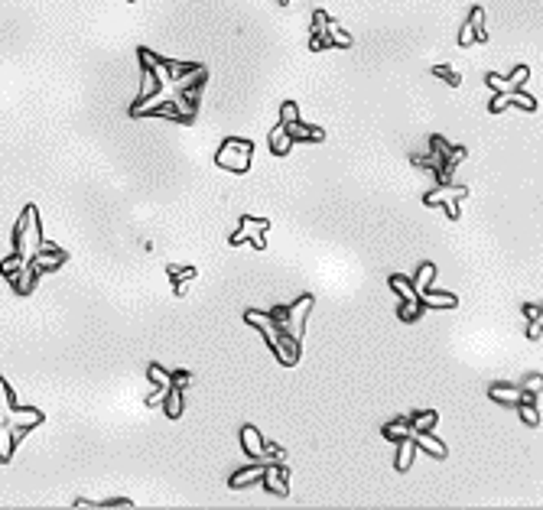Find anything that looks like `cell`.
<instances>
[{
    "label": "cell",
    "mask_w": 543,
    "mask_h": 510,
    "mask_svg": "<svg viewBox=\"0 0 543 510\" xmlns=\"http://www.w3.org/2000/svg\"><path fill=\"white\" fill-rule=\"evenodd\" d=\"M433 72H436V75H440V78H446V82H449V85H459V75H456V72H449V68L436 66V68H433Z\"/></svg>",
    "instance_id": "cell-29"
},
{
    "label": "cell",
    "mask_w": 543,
    "mask_h": 510,
    "mask_svg": "<svg viewBox=\"0 0 543 510\" xmlns=\"http://www.w3.org/2000/svg\"><path fill=\"white\" fill-rule=\"evenodd\" d=\"M263 465H267V462H254L251 468H241V472H234L231 478H228V484H231L234 491H238V488H247V484L261 481V474H263Z\"/></svg>",
    "instance_id": "cell-15"
},
{
    "label": "cell",
    "mask_w": 543,
    "mask_h": 510,
    "mask_svg": "<svg viewBox=\"0 0 543 510\" xmlns=\"http://www.w3.org/2000/svg\"><path fill=\"white\" fill-rule=\"evenodd\" d=\"M521 82H527V66H521L511 78H498V75H488V85L495 88V91H514L521 88Z\"/></svg>",
    "instance_id": "cell-17"
},
{
    "label": "cell",
    "mask_w": 543,
    "mask_h": 510,
    "mask_svg": "<svg viewBox=\"0 0 543 510\" xmlns=\"http://www.w3.org/2000/svg\"><path fill=\"white\" fill-rule=\"evenodd\" d=\"M413 442H417L420 452H430L433 458H446V445L433 435V429H426V433H413Z\"/></svg>",
    "instance_id": "cell-14"
},
{
    "label": "cell",
    "mask_w": 543,
    "mask_h": 510,
    "mask_svg": "<svg viewBox=\"0 0 543 510\" xmlns=\"http://www.w3.org/2000/svg\"><path fill=\"white\" fill-rule=\"evenodd\" d=\"M241 449L244 455L251 458V462H257V458H263V435L257 433V426H244L241 429Z\"/></svg>",
    "instance_id": "cell-10"
},
{
    "label": "cell",
    "mask_w": 543,
    "mask_h": 510,
    "mask_svg": "<svg viewBox=\"0 0 543 510\" xmlns=\"http://www.w3.org/2000/svg\"><path fill=\"white\" fill-rule=\"evenodd\" d=\"M261 484L270 494H277V497H287L290 494V468L283 462H267L261 474Z\"/></svg>",
    "instance_id": "cell-7"
},
{
    "label": "cell",
    "mask_w": 543,
    "mask_h": 510,
    "mask_svg": "<svg viewBox=\"0 0 543 510\" xmlns=\"http://www.w3.org/2000/svg\"><path fill=\"white\" fill-rule=\"evenodd\" d=\"M283 130H287V137H290L293 143H316V140H322V137H326V133L319 130V127H312V123H303V121L283 123Z\"/></svg>",
    "instance_id": "cell-9"
},
{
    "label": "cell",
    "mask_w": 543,
    "mask_h": 510,
    "mask_svg": "<svg viewBox=\"0 0 543 510\" xmlns=\"http://www.w3.org/2000/svg\"><path fill=\"white\" fill-rule=\"evenodd\" d=\"M387 283H391V290L397 293V299H400V306H397V315H400L403 322L420 319L423 312H426V309H423V303H420V293L413 290V283L407 280V276H397V273H393Z\"/></svg>",
    "instance_id": "cell-4"
},
{
    "label": "cell",
    "mask_w": 543,
    "mask_h": 510,
    "mask_svg": "<svg viewBox=\"0 0 543 510\" xmlns=\"http://www.w3.org/2000/svg\"><path fill=\"white\" fill-rule=\"evenodd\" d=\"M420 303H423V309H456L459 299L452 293H430V290H426V293L420 296Z\"/></svg>",
    "instance_id": "cell-16"
},
{
    "label": "cell",
    "mask_w": 543,
    "mask_h": 510,
    "mask_svg": "<svg viewBox=\"0 0 543 510\" xmlns=\"http://www.w3.org/2000/svg\"><path fill=\"white\" fill-rule=\"evenodd\" d=\"M436 423H440V416L433 413V410H430V413H413V416H410L413 433H426V429H433Z\"/></svg>",
    "instance_id": "cell-23"
},
{
    "label": "cell",
    "mask_w": 543,
    "mask_h": 510,
    "mask_svg": "<svg viewBox=\"0 0 543 510\" xmlns=\"http://www.w3.org/2000/svg\"><path fill=\"white\" fill-rule=\"evenodd\" d=\"M290 147H293V140L287 137L283 123H277V127H273V133H270V150H273V156H287V153H290Z\"/></svg>",
    "instance_id": "cell-19"
},
{
    "label": "cell",
    "mask_w": 543,
    "mask_h": 510,
    "mask_svg": "<svg viewBox=\"0 0 543 510\" xmlns=\"http://www.w3.org/2000/svg\"><path fill=\"white\" fill-rule=\"evenodd\" d=\"M517 413H521V419H524L530 429L534 426H540V410H537V400L534 397H524L521 403H517Z\"/></svg>",
    "instance_id": "cell-20"
},
{
    "label": "cell",
    "mask_w": 543,
    "mask_h": 510,
    "mask_svg": "<svg viewBox=\"0 0 543 510\" xmlns=\"http://www.w3.org/2000/svg\"><path fill=\"white\" fill-rule=\"evenodd\" d=\"M468 195L465 186H449V182H440V189L426 195V205L436 208V205H446L449 208V218H459V202Z\"/></svg>",
    "instance_id": "cell-6"
},
{
    "label": "cell",
    "mask_w": 543,
    "mask_h": 510,
    "mask_svg": "<svg viewBox=\"0 0 543 510\" xmlns=\"http://www.w3.org/2000/svg\"><path fill=\"white\" fill-rule=\"evenodd\" d=\"M263 455L273 458V462H283V449L280 445H273V442H267V439H263Z\"/></svg>",
    "instance_id": "cell-27"
},
{
    "label": "cell",
    "mask_w": 543,
    "mask_h": 510,
    "mask_svg": "<svg viewBox=\"0 0 543 510\" xmlns=\"http://www.w3.org/2000/svg\"><path fill=\"white\" fill-rule=\"evenodd\" d=\"M310 309H312V296L303 293L293 306H277V309H270V315L280 322L283 329L290 331L293 338L300 341L303 338V329H306V315H310Z\"/></svg>",
    "instance_id": "cell-3"
},
{
    "label": "cell",
    "mask_w": 543,
    "mask_h": 510,
    "mask_svg": "<svg viewBox=\"0 0 543 510\" xmlns=\"http://www.w3.org/2000/svg\"><path fill=\"white\" fill-rule=\"evenodd\" d=\"M159 407L166 410L169 419H179V416H182V407H186V387L173 384V387L166 390V397H163V403H159Z\"/></svg>",
    "instance_id": "cell-12"
},
{
    "label": "cell",
    "mask_w": 543,
    "mask_h": 510,
    "mask_svg": "<svg viewBox=\"0 0 543 510\" xmlns=\"http://www.w3.org/2000/svg\"><path fill=\"white\" fill-rule=\"evenodd\" d=\"M433 280H436V267L430 264V260H426V264H420V270H417V276H413L410 283H413V290H417V293H426V290H430L433 286Z\"/></svg>",
    "instance_id": "cell-18"
},
{
    "label": "cell",
    "mask_w": 543,
    "mask_h": 510,
    "mask_svg": "<svg viewBox=\"0 0 543 510\" xmlns=\"http://www.w3.org/2000/svg\"><path fill=\"white\" fill-rule=\"evenodd\" d=\"M267 227H270V221H267V218L244 215L241 218V227H238V231H231L228 244L238 247V244H244V241H251L254 250H267Z\"/></svg>",
    "instance_id": "cell-5"
},
{
    "label": "cell",
    "mask_w": 543,
    "mask_h": 510,
    "mask_svg": "<svg viewBox=\"0 0 543 510\" xmlns=\"http://www.w3.org/2000/svg\"><path fill=\"white\" fill-rule=\"evenodd\" d=\"M488 397L498 400L501 407H517L524 400V390H521V384H495V387L488 390Z\"/></svg>",
    "instance_id": "cell-11"
},
{
    "label": "cell",
    "mask_w": 543,
    "mask_h": 510,
    "mask_svg": "<svg viewBox=\"0 0 543 510\" xmlns=\"http://www.w3.org/2000/svg\"><path fill=\"white\" fill-rule=\"evenodd\" d=\"M524 315H527V322L540 319V315H543V303H527L524 306Z\"/></svg>",
    "instance_id": "cell-28"
},
{
    "label": "cell",
    "mask_w": 543,
    "mask_h": 510,
    "mask_svg": "<svg viewBox=\"0 0 543 510\" xmlns=\"http://www.w3.org/2000/svg\"><path fill=\"white\" fill-rule=\"evenodd\" d=\"M280 3H283V7H287V3H290V0H280Z\"/></svg>",
    "instance_id": "cell-31"
},
{
    "label": "cell",
    "mask_w": 543,
    "mask_h": 510,
    "mask_svg": "<svg viewBox=\"0 0 543 510\" xmlns=\"http://www.w3.org/2000/svg\"><path fill=\"white\" fill-rule=\"evenodd\" d=\"M511 104L524 107V111H537V101L530 95H524L521 88H514V91H501L498 98H491V104H488V107L498 114V111H505V107H511Z\"/></svg>",
    "instance_id": "cell-8"
},
{
    "label": "cell",
    "mask_w": 543,
    "mask_h": 510,
    "mask_svg": "<svg viewBox=\"0 0 543 510\" xmlns=\"http://www.w3.org/2000/svg\"><path fill=\"white\" fill-rule=\"evenodd\" d=\"M244 322H247V325H254V329L261 331L263 338L270 341V348L277 351V361H280V364L293 368V364L300 361V341L293 338L290 331L283 329V325L273 319L270 312H254L251 309L247 315H244Z\"/></svg>",
    "instance_id": "cell-1"
},
{
    "label": "cell",
    "mask_w": 543,
    "mask_h": 510,
    "mask_svg": "<svg viewBox=\"0 0 543 510\" xmlns=\"http://www.w3.org/2000/svg\"><path fill=\"white\" fill-rule=\"evenodd\" d=\"M290 121H300V107H296V101H283L280 104V123H290Z\"/></svg>",
    "instance_id": "cell-26"
},
{
    "label": "cell",
    "mask_w": 543,
    "mask_h": 510,
    "mask_svg": "<svg viewBox=\"0 0 543 510\" xmlns=\"http://www.w3.org/2000/svg\"><path fill=\"white\" fill-rule=\"evenodd\" d=\"M72 507H133V501L127 497H108V501H88V497H75Z\"/></svg>",
    "instance_id": "cell-21"
},
{
    "label": "cell",
    "mask_w": 543,
    "mask_h": 510,
    "mask_svg": "<svg viewBox=\"0 0 543 510\" xmlns=\"http://www.w3.org/2000/svg\"><path fill=\"white\" fill-rule=\"evenodd\" d=\"M384 435H387V439H393V442H397V439H403V435H413L410 416H407V419H393V423H387L384 426Z\"/></svg>",
    "instance_id": "cell-22"
},
{
    "label": "cell",
    "mask_w": 543,
    "mask_h": 510,
    "mask_svg": "<svg viewBox=\"0 0 543 510\" xmlns=\"http://www.w3.org/2000/svg\"><path fill=\"white\" fill-rule=\"evenodd\" d=\"M521 390H524V397H540L543 393V374H527L524 384H521Z\"/></svg>",
    "instance_id": "cell-25"
},
{
    "label": "cell",
    "mask_w": 543,
    "mask_h": 510,
    "mask_svg": "<svg viewBox=\"0 0 543 510\" xmlns=\"http://www.w3.org/2000/svg\"><path fill=\"white\" fill-rule=\"evenodd\" d=\"M166 273H169V280L173 283H189V280H196V267H179V264H169L166 267Z\"/></svg>",
    "instance_id": "cell-24"
},
{
    "label": "cell",
    "mask_w": 543,
    "mask_h": 510,
    "mask_svg": "<svg viewBox=\"0 0 543 510\" xmlns=\"http://www.w3.org/2000/svg\"><path fill=\"white\" fill-rule=\"evenodd\" d=\"M459 43H462V46H468V43H472V27L462 29V39H459Z\"/></svg>",
    "instance_id": "cell-30"
},
{
    "label": "cell",
    "mask_w": 543,
    "mask_h": 510,
    "mask_svg": "<svg viewBox=\"0 0 543 510\" xmlns=\"http://www.w3.org/2000/svg\"><path fill=\"white\" fill-rule=\"evenodd\" d=\"M417 455H420V449H417V442H413V435L397 439V462H393V468H397V472H407Z\"/></svg>",
    "instance_id": "cell-13"
},
{
    "label": "cell",
    "mask_w": 543,
    "mask_h": 510,
    "mask_svg": "<svg viewBox=\"0 0 543 510\" xmlns=\"http://www.w3.org/2000/svg\"><path fill=\"white\" fill-rule=\"evenodd\" d=\"M251 156H254V140H247V137H228L215 153V166L225 172L244 176V172L251 170Z\"/></svg>",
    "instance_id": "cell-2"
}]
</instances>
